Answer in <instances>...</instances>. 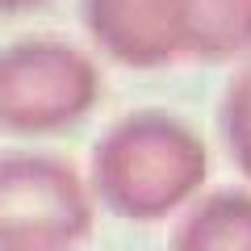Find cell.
I'll list each match as a JSON object with an SVG mask.
<instances>
[{
	"label": "cell",
	"mask_w": 251,
	"mask_h": 251,
	"mask_svg": "<svg viewBox=\"0 0 251 251\" xmlns=\"http://www.w3.org/2000/svg\"><path fill=\"white\" fill-rule=\"evenodd\" d=\"M138 168L130 184L109 205L122 218H163L197 193L205 180V147L188 134L180 122L159 113H143L122 122L109 134L105 159L97 155V176Z\"/></svg>",
	"instance_id": "1"
},
{
	"label": "cell",
	"mask_w": 251,
	"mask_h": 251,
	"mask_svg": "<svg viewBox=\"0 0 251 251\" xmlns=\"http://www.w3.org/2000/svg\"><path fill=\"white\" fill-rule=\"evenodd\" d=\"M72 176L50 159L0 163V201L17 205L0 214V247H54L88 230V201Z\"/></svg>",
	"instance_id": "2"
},
{
	"label": "cell",
	"mask_w": 251,
	"mask_h": 251,
	"mask_svg": "<svg viewBox=\"0 0 251 251\" xmlns=\"http://www.w3.org/2000/svg\"><path fill=\"white\" fill-rule=\"evenodd\" d=\"M172 251H251V197L214 193L180 222Z\"/></svg>",
	"instance_id": "3"
},
{
	"label": "cell",
	"mask_w": 251,
	"mask_h": 251,
	"mask_svg": "<svg viewBox=\"0 0 251 251\" xmlns=\"http://www.w3.org/2000/svg\"><path fill=\"white\" fill-rule=\"evenodd\" d=\"M188 54L226 59L251 46V0H180Z\"/></svg>",
	"instance_id": "4"
},
{
	"label": "cell",
	"mask_w": 251,
	"mask_h": 251,
	"mask_svg": "<svg viewBox=\"0 0 251 251\" xmlns=\"http://www.w3.org/2000/svg\"><path fill=\"white\" fill-rule=\"evenodd\" d=\"M222 134H226V147H230V159L251 176V67L239 80H230V88H226Z\"/></svg>",
	"instance_id": "5"
}]
</instances>
